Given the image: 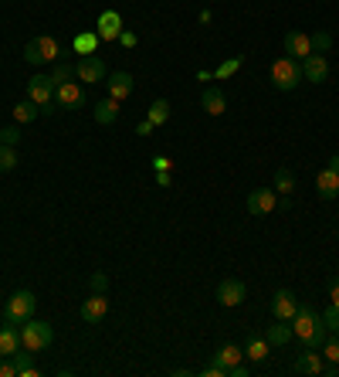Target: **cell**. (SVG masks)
<instances>
[{
    "label": "cell",
    "mask_w": 339,
    "mask_h": 377,
    "mask_svg": "<svg viewBox=\"0 0 339 377\" xmlns=\"http://www.w3.org/2000/svg\"><path fill=\"white\" fill-rule=\"evenodd\" d=\"M292 333L306 346L319 350V346L326 344V337H329V327H326V319L316 313L312 306H299V313L292 316Z\"/></svg>",
    "instance_id": "cell-1"
},
{
    "label": "cell",
    "mask_w": 339,
    "mask_h": 377,
    "mask_svg": "<svg viewBox=\"0 0 339 377\" xmlns=\"http://www.w3.org/2000/svg\"><path fill=\"white\" fill-rule=\"evenodd\" d=\"M34 306H38V299H34L31 289H17L14 296L7 299V306H4V323L24 327L28 319H34Z\"/></svg>",
    "instance_id": "cell-2"
},
{
    "label": "cell",
    "mask_w": 339,
    "mask_h": 377,
    "mask_svg": "<svg viewBox=\"0 0 339 377\" xmlns=\"http://www.w3.org/2000/svg\"><path fill=\"white\" fill-rule=\"evenodd\" d=\"M58 58H62V45L51 34H38L34 41L24 45V62L28 65H48V62L55 65Z\"/></svg>",
    "instance_id": "cell-3"
},
{
    "label": "cell",
    "mask_w": 339,
    "mask_h": 377,
    "mask_svg": "<svg viewBox=\"0 0 339 377\" xmlns=\"http://www.w3.org/2000/svg\"><path fill=\"white\" fill-rule=\"evenodd\" d=\"M302 79H306V75H302V62H299V58H289V55H285V58H278V62L272 65V82H275L278 92H292Z\"/></svg>",
    "instance_id": "cell-4"
},
{
    "label": "cell",
    "mask_w": 339,
    "mask_h": 377,
    "mask_svg": "<svg viewBox=\"0 0 339 377\" xmlns=\"http://www.w3.org/2000/svg\"><path fill=\"white\" fill-rule=\"evenodd\" d=\"M51 340H55V330H51V323H45V319H28L21 327V346L31 350V354L51 346Z\"/></svg>",
    "instance_id": "cell-5"
},
{
    "label": "cell",
    "mask_w": 339,
    "mask_h": 377,
    "mask_svg": "<svg viewBox=\"0 0 339 377\" xmlns=\"http://www.w3.org/2000/svg\"><path fill=\"white\" fill-rule=\"evenodd\" d=\"M55 106H58V109H82V106H85V89H82L78 82L55 85Z\"/></svg>",
    "instance_id": "cell-6"
},
{
    "label": "cell",
    "mask_w": 339,
    "mask_h": 377,
    "mask_svg": "<svg viewBox=\"0 0 339 377\" xmlns=\"http://www.w3.org/2000/svg\"><path fill=\"white\" fill-rule=\"evenodd\" d=\"M248 211L255 214V218H262V214H272L278 207V194L272 187H255L251 194H248Z\"/></svg>",
    "instance_id": "cell-7"
},
{
    "label": "cell",
    "mask_w": 339,
    "mask_h": 377,
    "mask_svg": "<svg viewBox=\"0 0 339 377\" xmlns=\"http://www.w3.org/2000/svg\"><path fill=\"white\" fill-rule=\"evenodd\" d=\"M28 99H31L38 109H41V106H51V102H55V79H51V75H34V79L28 82Z\"/></svg>",
    "instance_id": "cell-8"
},
{
    "label": "cell",
    "mask_w": 339,
    "mask_h": 377,
    "mask_svg": "<svg viewBox=\"0 0 339 377\" xmlns=\"http://www.w3.org/2000/svg\"><path fill=\"white\" fill-rule=\"evenodd\" d=\"M75 75L82 82L95 85V82L106 79V62H102V58H95V55H82V58L75 62Z\"/></svg>",
    "instance_id": "cell-9"
},
{
    "label": "cell",
    "mask_w": 339,
    "mask_h": 377,
    "mask_svg": "<svg viewBox=\"0 0 339 377\" xmlns=\"http://www.w3.org/2000/svg\"><path fill=\"white\" fill-rule=\"evenodd\" d=\"M272 313H275V319L292 323V316L299 313V299H295L292 289H278L275 296H272Z\"/></svg>",
    "instance_id": "cell-10"
},
{
    "label": "cell",
    "mask_w": 339,
    "mask_h": 377,
    "mask_svg": "<svg viewBox=\"0 0 339 377\" xmlns=\"http://www.w3.org/2000/svg\"><path fill=\"white\" fill-rule=\"evenodd\" d=\"M302 75H306V82H312V85H323L326 79H329V62H326V55H306L302 58Z\"/></svg>",
    "instance_id": "cell-11"
},
{
    "label": "cell",
    "mask_w": 339,
    "mask_h": 377,
    "mask_svg": "<svg viewBox=\"0 0 339 377\" xmlns=\"http://www.w3.org/2000/svg\"><path fill=\"white\" fill-rule=\"evenodd\" d=\"M248 296V285L241 279H224V283L217 285V302L221 306H241Z\"/></svg>",
    "instance_id": "cell-12"
},
{
    "label": "cell",
    "mask_w": 339,
    "mask_h": 377,
    "mask_svg": "<svg viewBox=\"0 0 339 377\" xmlns=\"http://www.w3.org/2000/svg\"><path fill=\"white\" fill-rule=\"evenodd\" d=\"M106 313H109V299H106V293H92V296L82 302V319L92 327V323H102L106 319Z\"/></svg>",
    "instance_id": "cell-13"
},
{
    "label": "cell",
    "mask_w": 339,
    "mask_h": 377,
    "mask_svg": "<svg viewBox=\"0 0 339 377\" xmlns=\"http://www.w3.org/2000/svg\"><path fill=\"white\" fill-rule=\"evenodd\" d=\"M285 55L289 58H306V55H312V41H309L306 31H289L285 34Z\"/></svg>",
    "instance_id": "cell-14"
},
{
    "label": "cell",
    "mask_w": 339,
    "mask_h": 377,
    "mask_svg": "<svg viewBox=\"0 0 339 377\" xmlns=\"http://www.w3.org/2000/svg\"><path fill=\"white\" fill-rule=\"evenodd\" d=\"M201 109L207 112V116H224V109H228V99H224V92H221L217 85L204 89V95H201Z\"/></svg>",
    "instance_id": "cell-15"
},
{
    "label": "cell",
    "mask_w": 339,
    "mask_h": 377,
    "mask_svg": "<svg viewBox=\"0 0 339 377\" xmlns=\"http://www.w3.org/2000/svg\"><path fill=\"white\" fill-rule=\"evenodd\" d=\"M95 28H99V38H102V41H116V38L123 34V17L116 14V11H106V14L99 17Z\"/></svg>",
    "instance_id": "cell-16"
},
{
    "label": "cell",
    "mask_w": 339,
    "mask_h": 377,
    "mask_svg": "<svg viewBox=\"0 0 339 377\" xmlns=\"http://www.w3.org/2000/svg\"><path fill=\"white\" fill-rule=\"evenodd\" d=\"M106 85H109V95H112L116 102H123V99H129V95H133V85H136V82H133V75H129V72H116Z\"/></svg>",
    "instance_id": "cell-17"
},
{
    "label": "cell",
    "mask_w": 339,
    "mask_h": 377,
    "mask_svg": "<svg viewBox=\"0 0 339 377\" xmlns=\"http://www.w3.org/2000/svg\"><path fill=\"white\" fill-rule=\"evenodd\" d=\"M316 190H319L323 201H336L339 197V173H333L329 167H326V170L316 177Z\"/></svg>",
    "instance_id": "cell-18"
},
{
    "label": "cell",
    "mask_w": 339,
    "mask_h": 377,
    "mask_svg": "<svg viewBox=\"0 0 339 377\" xmlns=\"http://www.w3.org/2000/svg\"><path fill=\"white\" fill-rule=\"evenodd\" d=\"M119 119V102L109 95V99H102V102H95V123H102V126H112Z\"/></svg>",
    "instance_id": "cell-19"
},
{
    "label": "cell",
    "mask_w": 339,
    "mask_h": 377,
    "mask_svg": "<svg viewBox=\"0 0 339 377\" xmlns=\"http://www.w3.org/2000/svg\"><path fill=\"white\" fill-rule=\"evenodd\" d=\"M292 337H295V333H292V327H289L285 319H275V323L268 327V333H265V340H268L272 346H285Z\"/></svg>",
    "instance_id": "cell-20"
},
{
    "label": "cell",
    "mask_w": 339,
    "mask_h": 377,
    "mask_svg": "<svg viewBox=\"0 0 339 377\" xmlns=\"http://www.w3.org/2000/svg\"><path fill=\"white\" fill-rule=\"evenodd\" d=\"M241 357H245V350H241V346L224 344V346H221V350L214 354V364H217V367H224V371H231L234 364H241Z\"/></svg>",
    "instance_id": "cell-21"
},
{
    "label": "cell",
    "mask_w": 339,
    "mask_h": 377,
    "mask_svg": "<svg viewBox=\"0 0 339 377\" xmlns=\"http://www.w3.org/2000/svg\"><path fill=\"white\" fill-rule=\"evenodd\" d=\"M268 350H272V344L268 340H262V337H251L245 344V357L251 364H262V361H268Z\"/></svg>",
    "instance_id": "cell-22"
},
{
    "label": "cell",
    "mask_w": 339,
    "mask_h": 377,
    "mask_svg": "<svg viewBox=\"0 0 339 377\" xmlns=\"http://www.w3.org/2000/svg\"><path fill=\"white\" fill-rule=\"evenodd\" d=\"M295 371H302V374H323V361H319V354L306 346V354H299V361H295Z\"/></svg>",
    "instance_id": "cell-23"
},
{
    "label": "cell",
    "mask_w": 339,
    "mask_h": 377,
    "mask_svg": "<svg viewBox=\"0 0 339 377\" xmlns=\"http://www.w3.org/2000/svg\"><path fill=\"white\" fill-rule=\"evenodd\" d=\"M14 350H21V333L11 323H4V330H0V357H11Z\"/></svg>",
    "instance_id": "cell-24"
},
{
    "label": "cell",
    "mask_w": 339,
    "mask_h": 377,
    "mask_svg": "<svg viewBox=\"0 0 339 377\" xmlns=\"http://www.w3.org/2000/svg\"><path fill=\"white\" fill-rule=\"evenodd\" d=\"M11 361H14V367H17V377H38V367H34V361H31V350H28V354L14 350Z\"/></svg>",
    "instance_id": "cell-25"
},
{
    "label": "cell",
    "mask_w": 339,
    "mask_h": 377,
    "mask_svg": "<svg viewBox=\"0 0 339 377\" xmlns=\"http://www.w3.org/2000/svg\"><path fill=\"white\" fill-rule=\"evenodd\" d=\"M275 190L278 194H292L295 190V173L289 167H278L275 170Z\"/></svg>",
    "instance_id": "cell-26"
},
{
    "label": "cell",
    "mask_w": 339,
    "mask_h": 377,
    "mask_svg": "<svg viewBox=\"0 0 339 377\" xmlns=\"http://www.w3.org/2000/svg\"><path fill=\"white\" fill-rule=\"evenodd\" d=\"M146 119H150L153 126L167 123V119H170V102H167V99H156L153 106H150V116H146Z\"/></svg>",
    "instance_id": "cell-27"
},
{
    "label": "cell",
    "mask_w": 339,
    "mask_h": 377,
    "mask_svg": "<svg viewBox=\"0 0 339 377\" xmlns=\"http://www.w3.org/2000/svg\"><path fill=\"white\" fill-rule=\"evenodd\" d=\"M38 112H41V109L28 99V102H17V106H14V119H17V123H34V116H38Z\"/></svg>",
    "instance_id": "cell-28"
},
{
    "label": "cell",
    "mask_w": 339,
    "mask_h": 377,
    "mask_svg": "<svg viewBox=\"0 0 339 377\" xmlns=\"http://www.w3.org/2000/svg\"><path fill=\"white\" fill-rule=\"evenodd\" d=\"M72 75H75V65L72 62H55V72H51V79H55V85H62V82H72Z\"/></svg>",
    "instance_id": "cell-29"
},
{
    "label": "cell",
    "mask_w": 339,
    "mask_h": 377,
    "mask_svg": "<svg viewBox=\"0 0 339 377\" xmlns=\"http://www.w3.org/2000/svg\"><path fill=\"white\" fill-rule=\"evenodd\" d=\"M95 45H99V34H78V38H75V51H78V55H92Z\"/></svg>",
    "instance_id": "cell-30"
},
{
    "label": "cell",
    "mask_w": 339,
    "mask_h": 377,
    "mask_svg": "<svg viewBox=\"0 0 339 377\" xmlns=\"http://www.w3.org/2000/svg\"><path fill=\"white\" fill-rule=\"evenodd\" d=\"M14 167H17V153H14V146L0 143V170L7 173V170H14Z\"/></svg>",
    "instance_id": "cell-31"
},
{
    "label": "cell",
    "mask_w": 339,
    "mask_h": 377,
    "mask_svg": "<svg viewBox=\"0 0 339 377\" xmlns=\"http://www.w3.org/2000/svg\"><path fill=\"white\" fill-rule=\"evenodd\" d=\"M309 41H312V51H316V55H323V51H329V48H333V38H329L326 31L309 34Z\"/></svg>",
    "instance_id": "cell-32"
},
{
    "label": "cell",
    "mask_w": 339,
    "mask_h": 377,
    "mask_svg": "<svg viewBox=\"0 0 339 377\" xmlns=\"http://www.w3.org/2000/svg\"><path fill=\"white\" fill-rule=\"evenodd\" d=\"M323 357L329 364H339V333H333V340L326 337V344H323Z\"/></svg>",
    "instance_id": "cell-33"
},
{
    "label": "cell",
    "mask_w": 339,
    "mask_h": 377,
    "mask_svg": "<svg viewBox=\"0 0 339 377\" xmlns=\"http://www.w3.org/2000/svg\"><path fill=\"white\" fill-rule=\"evenodd\" d=\"M238 68H241V58H228V62H224V65H221V68L214 72V79H221V82H224V79H231V75L238 72Z\"/></svg>",
    "instance_id": "cell-34"
},
{
    "label": "cell",
    "mask_w": 339,
    "mask_h": 377,
    "mask_svg": "<svg viewBox=\"0 0 339 377\" xmlns=\"http://www.w3.org/2000/svg\"><path fill=\"white\" fill-rule=\"evenodd\" d=\"M323 319H326V327H329V333H339V306L336 302H329V310L323 313Z\"/></svg>",
    "instance_id": "cell-35"
},
{
    "label": "cell",
    "mask_w": 339,
    "mask_h": 377,
    "mask_svg": "<svg viewBox=\"0 0 339 377\" xmlns=\"http://www.w3.org/2000/svg\"><path fill=\"white\" fill-rule=\"evenodd\" d=\"M0 143H7V146H17V143H21V129H14V126L0 129Z\"/></svg>",
    "instance_id": "cell-36"
},
{
    "label": "cell",
    "mask_w": 339,
    "mask_h": 377,
    "mask_svg": "<svg viewBox=\"0 0 339 377\" xmlns=\"http://www.w3.org/2000/svg\"><path fill=\"white\" fill-rule=\"evenodd\" d=\"M89 283H92V293H106V289H109V275H106V272H92V279H89Z\"/></svg>",
    "instance_id": "cell-37"
},
{
    "label": "cell",
    "mask_w": 339,
    "mask_h": 377,
    "mask_svg": "<svg viewBox=\"0 0 339 377\" xmlns=\"http://www.w3.org/2000/svg\"><path fill=\"white\" fill-rule=\"evenodd\" d=\"M0 377H17V367L11 357H0Z\"/></svg>",
    "instance_id": "cell-38"
},
{
    "label": "cell",
    "mask_w": 339,
    "mask_h": 377,
    "mask_svg": "<svg viewBox=\"0 0 339 377\" xmlns=\"http://www.w3.org/2000/svg\"><path fill=\"white\" fill-rule=\"evenodd\" d=\"M329 302H336V306H339V275L329 279Z\"/></svg>",
    "instance_id": "cell-39"
},
{
    "label": "cell",
    "mask_w": 339,
    "mask_h": 377,
    "mask_svg": "<svg viewBox=\"0 0 339 377\" xmlns=\"http://www.w3.org/2000/svg\"><path fill=\"white\" fill-rule=\"evenodd\" d=\"M201 374L204 377H228V371H224V367H217V364H211V367H204Z\"/></svg>",
    "instance_id": "cell-40"
},
{
    "label": "cell",
    "mask_w": 339,
    "mask_h": 377,
    "mask_svg": "<svg viewBox=\"0 0 339 377\" xmlns=\"http://www.w3.org/2000/svg\"><path fill=\"white\" fill-rule=\"evenodd\" d=\"M119 45H123V48H136V34L123 31V34H119Z\"/></svg>",
    "instance_id": "cell-41"
},
{
    "label": "cell",
    "mask_w": 339,
    "mask_h": 377,
    "mask_svg": "<svg viewBox=\"0 0 339 377\" xmlns=\"http://www.w3.org/2000/svg\"><path fill=\"white\" fill-rule=\"evenodd\" d=\"M136 133H139V136H150V133H153V123H150V119H143V123L136 126Z\"/></svg>",
    "instance_id": "cell-42"
},
{
    "label": "cell",
    "mask_w": 339,
    "mask_h": 377,
    "mask_svg": "<svg viewBox=\"0 0 339 377\" xmlns=\"http://www.w3.org/2000/svg\"><path fill=\"white\" fill-rule=\"evenodd\" d=\"M228 377H248V367L245 364H234L231 371H228Z\"/></svg>",
    "instance_id": "cell-43"
},
{
    "label": "cell",
    "mask_w": 339,
    "mask_h": 377,
    "mask_svg": "<svg viewBox=\"0 0 339 377\" xmlns=\"http://www.w3.org/2000/svg\"><path fill=\"white\" fill-rule=\"evenodd\" d=\"M156 184H160V187H170V170H156Z\"/></svg>",
    "instance_id": "cell-44"
},
{
    "label": "cell",
    "mask_w": 339,
    "mask_h": 377,
    "mask_svg": "<svg viewBox=\"0 0 339 377\" xmlns=\"http://www.w3.org/2000/svg\"><path fill=\"white\" fill-rule=\"evenodd\" d=\"M153 167L156 170H170V157H153Z\"/></svg>",
    "instance_id": "cell-45"
},
{
    "label": "cell",
    "mask_w": 339,
    "mask_h": 377,
    "mask_svg": "<svg viewBox=\"0 0 339 377\" xmlns=\"http://www.w3.org/2000/svg\"><path fill=\"white\" fill-rule=\"evenodd\" d=\"M329 170H333V173H339V153H336L333 160H329Z\"/></svg>",
    "instance_id": "cell-46"
},
{
    "label": "cell",
    "mask_w": 339,
    "mask_h": 377,
    "mask_svg": "<svg viewBox=\"0 0 339 377\" xmlns=\"http://www.w3.org/2000/svg\"><path fill=\"white\" fill-rule=\"evenodd\" d=\"M336 241H339V231H336Z\"/></svg>",
    "instance_id": "cell-47"
},
{
    "label": "cell",
    "mask_w": 339,
    "mask_h": 377,
    "mask_svg": "<svg viewBox=\"0 0 339 377\" xmlns=\"http://www.w3.org/2000/svg\"><path fill=\"white\" fill-rule=\"evenodd\" d=\"M0 129H4V126H0Z\"/></svg>",
    "instance_id": "cell-48"
}]
</instances>
